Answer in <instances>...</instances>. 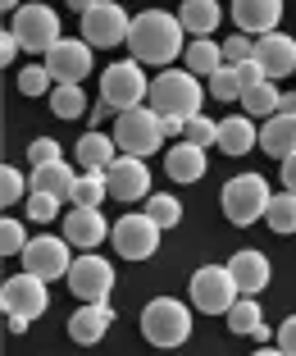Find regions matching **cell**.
<instances>
[{
	"mask_svg": "<svg viewBox=\"0 0 296 356\" xmlns=\"http://www.w3.org/2000/svg\"><path fill=\"white\" fill-rule=\"evenodd\" d=\"M146 210L159 220V229H173V224L182 220V201H178V197H169V192H155V197L146 201Z\"/></svg>",
	"mask_w": 296,
	"mask_h": 356,
	"instance_id": "cell-34",
	"label": "cell"
},
{
	"mask_svg": "<svg viewBox=\"0 0 296 356\" xmlns=\"http://www.w3.org/2000/svg\"><path fill=\"white\" fill-rule=\"evenodd\" d=\"M265 220H269L274 233H296V192H278V197H269Z\"/></svg>",
	"mask_w": 296,
	"mask_h": 356,
	"instance_id": "cell-32",
	"label": "cell"
},
{
	"mask_svg": "<svg viewBox=\"0 0 296 356\" xmlns=\"http://www.w3.org/2000/svg\"><path fill=\"white\" fill-rule=\"evenodd\" d=\"M178 19L191 37H214V28L223 23V10H219V0H182Z\"/></svg>",
	"mask_w": 296,
	"mask_h": 356,
	"instance_id": "cell-25",
	"label": "cell"
},
{
	"mask_svg": "<svg viewBox=\"0 0 296 356\" xmlns=\"http://www.w3.org/2000/svg\"><path fill=\"white\" fill-rule=\"evenodd\" d=\"M233 69H237V83H242V92H246V87H255V83H265V69H260V64H255V60H242V64H233Z\"/></svg>",
	"mask_w": 296,
	"mask_h": 356,
	"instance_id": "cell-43",
	"label": "cell"
},
{
	"mask_svg": "<svg viewBox=\"0 0 296 356\" xmlns=\"http://www.w3.org/2000/svg\"><path fill=\"white\" fill-rule=\"evenodd\" d=\"M260 142V128H255V119L251 115H228L219 124V142L214 147L223 151V156H246V151Z\"/></svg>",
	"mask_w": 296,
	"mask_h": 356,
	"instance_id": "cell-22",
	"label": "cell"
},
{
	"mask_svg": "<svg viewBox=\"0 0 296 356\" xmlns=\"http://www.w3.org/2000/svg\"><path fill=\"white\" fill-rule=\"evenodd\" d=\"M28 188H32V183H23V174H19V169H10V165L0 169V201H5V206H10V201H19Z\"/></svg>",
	"mask_w": 296,
	"mask_h": 356,
	"instance_id": "cell-40",
	"label": "cell"
},
{
	"mask_svg": "<svg viewBox=\"0 0 296 356\" xmlns=\"http://www.w3.org/2000/svg\"><path fill=\"white\" fill-rule=\"evenodd\" d=\"M114 137H119V151L128 156H155L164 147V124H159V110L155 105H137V110H123L114 119Z\"/></svg>",
	"mask_w": 296,
	"mask_h": 356,
	"instance_id": "cell-5",
	"label": "cell"
},
{
	"mask_svg": "<svg viewBox=\"0 0 296 356\" xmlns=\"http://www.w3.org/2000/svg\"><path fill=\"white\" fill-rule=\"evenodd\" d=\"M210 96H219V101H242V83H237L233 64H219L210 74Z\"/></svg>",
	"mask_w": 296,
	"mask_h": 356,
	"instance_id": "cell-33",
	"label": "cell"
},
{
	"mask_svg": "<svg viewBox=\"0 0 296 356\" xmlns=\"http://www.w3.org/2000/svg\"><path fill=\"white\" fill-rule=\"evenodd\" d=\"M223 64V42H210V37H196V42L187 46V69L196 78H210L214 69Z\"/></svg>",
	"mask_w": 296,
	"mask_h": 356,
	"instance_id": "cell-29",
	"label": "cell"
},
{
	"mask_svg": "<svg viewBox=\"0 0 296 356\" xmlns=\"http://www.w3.org/2000/svg\"><path fill=\"white\" fill-rule=\"evenodd\" d=\"M191 306L201 315H228V306L242 297V288H237L233 270L228 265H205V270L191 274Z\"/></svg>",
	"mask_w": 296,
	"mask_h": 356,
	"instance_id": "cell-6",
	"label": "cell"
},
{
	"mask_svg": "<svg viewBox=\"0 0 296 356\" xmlns=\"http://www.w3.org/2000/svg\"><path fill=\"white\" fill-rule=\"evenodd\" d=\"M64 238L73 242L78 252H96L101 242L110 238V224L101 215V206H73L64 215Z\"/></svg>",
	"mask_w": 296,
	"mask_h": 356,
	"instance_id": "cell-16",
	"label": "cell"
},
{
	"mask_svg": "<svg viewBox=\"0 0 296 356\" xmlns=\"http://www.w3.org/2000/svg\"><path fill=\"white\" fill-rule=\"evenodd\" d=\"M128 32H132V19H128V10L119 0H101V5H92L82 14V37L92 46H119L128 42Z\"/></svg>",
	"mask_w": 296,
	"mask_h": 356,
	"instance_id": "cell-12",
	"label": "cell"
},
{
	"mask_svg": "<svg viewBox=\"0 0 296 356\" xmlns=\"http://www.w3.org/2000/svg\"><path fill=\"white\" fill-rule=\"evenodd\" d=\"M64 5H73L78 14H87V10H92V5H101V0H64Z\"/></svg>",
	"mask_w": 296,
	"mask_h": 356,
	"instance_id": "cell-49",
	"label": "cell"
},
{
	"mask_svg": "<svg viewBox=\"0 0 296 356\" xmlns=\"http://www.w3.org/2000/svg\"><path fill=\"white\" fill-rule=\"evenodd\" d=\"M255 64L265 69L269 78H287L296 74V37H287V32H265L260 42H255Z\"/></svg>",
	"mask_w": 296,
	"mask_h": 356,
	"instance_id": "cell-17",
	"label": "cell"
},
{
	"mask_svg": "<svg viewBox=\"0 0 296 356\" xmlns=\"http://www.w3.org/2000/svg\"><path fill=\"white\" fill-rule=\"evenodd\" d=\"M14 37L23 42V51H51L60 42V14L51 5H19L14 10Z\"/></svg>",
	"mask_w": 296,
	"mask_h": 356,
	"instance_id": "cell-11",
	"label": "cell"
},
{
	"mask_svg": "<svg viewBox=\"0 0 296 356\" xmlns=\"http://www.w3.org/2000/svg\"><path fill=\"white\" fill-rule=\"evenodd\" d=\"M5 320H10V334H14V338H19V334H28V325H32L28 315H5Z\"/></svg>",
	"mask_w": 296,
	"mask_h": 356,
	"instance_id": "cell-47",
	"label": "cell"
},
{
	"mask_svg": "<svg viewBox=\"0 0 296 356\" xmlns=\"http://www.w3.org/2000/svg\"><path fill=\"white\" fill-rule=\"evenodd\" d=\"M159 220L155 215H123V220L110 229V238H114V252L123 256V261H146V256H155L159 247Z\"/></svg>",
	"mask_w": 296,
	"mask_h": 356,
	"instance_id": "cell-9",
	"label": "cell"
},
{
	"mask_svg": "<svg viewBox=\"0 0 296 356\" xmlns=\"http://www.w3.org/2000/svg\"><path fill=\"white\" fill-rule=\"evenodd\" d=\"M69 247L73 242L69 238H51V233H42V238H28V247H23V270H32L37 279H69V265H73V256H69Z\"/></svg>",
	"mask_w": 296,
	"mask_h": 356,
	"instance_id": "cell-10",
	"label": "cell"
},
{
	"mask_svg": "<svg viewBox=\"0 0 296 356\" xmlns=\"http://www.w3.org/2000/svg\"><path fill=\"white\" fill-rule=\"evenodd\" d=\"M260 147H265V156H292L296 151V115H274L265 119V128H260Z\"/></svg>",
	"mask_w": 296,
	"mask_h": 356,
	"instance_id": "cell-26",
	"label": "cell"
},
{
	"mask_svg": "<svg viewBox=\"0 0 296 356\" xmlns=\"http://www.w3.org/2000/svg\"><path fill=\"white\" fill-rule=\"evenodd\" d=\"M278 87H274V78H265V83H255V87H246L242 92V110L246 115H278Z\"/></svg>",
	"mask_w": 296,
	"mask_h": 356,
	"instance_id": "cell-31",
	"label": "cell"
},
{
	"mask_svg": "<svg viewBox=\"0 0 296 356\" xmlns=\"http://www.w3.org/2000/svg\"><path fill=\"white\" fill-rule=\"evenodd\" d=\"M283 188L296 192V151H292V156H283Z\"/></svg>",
	"mask_w": 296,
	"mask_h": 356,
	"instance_id": "cell-46",
	"label": "cell"
},
{
	"mask_svg": "<svg viewBox=\"0 0 296 356\" xmlns=\"http://www.w3.org/2000/svg\"><path fill=\"white\" fill-rule=\"evenodd\" d=\"M164 169H169L173 183H196V178H205V147H196V142L182 137L173 151H164Z\"/></svg>",
	"mask_w": 296,
	"mask_h": 356,
	"instance_id": "cell-21",
	"label": "cell"
},
{
	"mask_svg": "<svg viewBox=\"0 0 296 356\" xmlns=\"http://www.w3.org/2000/svg\"><path fill=\"white\" fill-rule=\"evenodd\" d=\"M28 160H32V169H37V165H51V160H60V142H55V137H37V142L28 147Z\"/></svg>",
	"mask_w": 296,
	"mask_h": 356,
	"instance_id": "cell-41",
	"label": "cell"
},
{
	"mask_svg": "<svg viewBox=\"0 0 296 356\" xmlns=\"http://www.w3.org/2000/svg\"><path fill=\"white\" fill-rule=\"evenodd\" d=\"M87 119H92V128H101V124H110V119H119V110L105 101V96H101V105H92V110H87Z\"/></svg>",
	"mask_w": 296,
	"mask_h": 356,
	"instance_id": "cell-44",
	"label": "cell"
},
{
	"mask_svg": "<svg viewBox=\"0 0 296 356\" xmlns=\"http://www.w3.org/2000/svg\"><path fill=\"white\" fill-rule=\"evenodd\" d=\"M228 270H233V279H237V288H242V293H265L269 288V256L265 252H255V247H242V252L233 256V261H228Z\"/></svg>",
	"mask_w": 296,
	"mask_h": 356,
	"instance_id": "cell-20",
	"label": "cell"
},
{
	"mask_svg": "<svg viewBox=\"0 0 296 356\" xmlns=\"http://www.w3.org/2000/svg\"><path fill=\"white\" fill-rule=\"evenodd\" d=\"M110 197V183H105V169H82L73 183V206H101V201Z\"/></svg>",
	"mask_w": 296,
	"mask_h": 356,
	"instance_id": "cell-30",
	"label": "cell"
},
{
	"mask_svg": "<svg viewBox=\"0 0 296 356\" xmlns=\"http://www.w3.org/2000/svg\"><path fill=\"white\" fill-rule=\"evenodd\" d=\"M269 197L274 192H269L265 174H237L223 183V215H228V224L246 229V224H255L269 210Z\"/></svg>",
	"mask_w": 296,
	"mask_h": 356,
	"instance_id": "cell-4",
	"label": "cell"
},
{
	"mask_svg": "<svg viewBox=\"0 0 296 356\" xmlns=\"http://www.w3.org/2000/svg\"><path fill=\"white\" fill-rule=\"evenodd\" d=\"M105 183H110V197L114 201H141L150 188V174H146V156H114V165L105 169Z\"/></svg>",
	"mask_w": 296,
	"mask_h": 356,
	"instance_id": "cell-15",
	"label": "cell"
},
{
	"mask_svg": "<svg viewBox=\"0 0 296 356\" xmlns=\"http://www.w3.org/2000/svg\"><path fill=\"white\" fill-rule=\"evenodd\" d=\"M201 83H196V74L191 69H159L155 78H150V105H155L159 115H201Z\"/></svg>",
	"mask_w": 296,
	"mask_h": 356,
	"instance_id": "cell-2",
	"label": "cell"
},
{
	"mask_svg": "<svg viewBox=\"0 0 296 356\" xmlns=\"http://www.w3.org/2000/svg\"><path fill=\"white\" fill-rule=\"evenodd\" d=\"M274 338H278V352H283V356H296V315H287Z\"/></svg>",
	"mask_w": 296,
	"mask_h": 356,
	"instance_id": "cell-42",
	"label": "cell"
},
{
	"mask_svg": "<svg viewBox=\"0 0 296 356\" xmlns=\"http://www.w3.org/2000/svg\"><path fill=\"white\" fill-rule=\"evenodd\" d=\"M55 78H51V69L46 64H32V69H23L19 74V92L23 96H46V87H51Z\"/></svg>",
	"mask_w": 296,
	"mask_h": 356,
	"instance_id": "cell-39",
	"label": "cell"
},
{
	"mask_svg": "<svg viewBox=\"0 0 296 356\" xmlns=\"http://www.w3.org/2000/svg\"><path fill=\"white\" fill-rule=\"evenodd\" d=\"M141 338L155 347H182L191 338V311L178 297H155L141 311Z\"/></svg>",
	"mask_w": 296,
	"mask_h": 356,
	"instance_id": "cell-3",
	"label": "cell"
},
{
	"mask_svg": "<svg viewBox=\"0 0 296 356\" xmlns=\"http://www.w3.org/2000/svg\"><path fill=\"white\" fill-rule=\"evenodd\" d=\"M101 96L114 105L119 115L123 110H137L141 101H150V78L141 74V60H119L101 74Z\"/></svg>",
	"mask_w": 296,
	"mask_h": 356,
	"instance_id": "cell-7",
	"label": "cell"
},
{
	"mask_svg": "<svg viewBox=\"0 0 296 356\" xmlns=\"http://www.w3.org/2000/svg\"><path fill=\"white\" fill-rule=\"evenodd\" d=\"M0 5H5V10H19V5H23V0H0Z\"/></svg>",
	"mask_w": 296,
	"mask_h": 356,
	"instance_id": "cell-50",
	"label": "cell"
},
{
	"mask_svg": "<svg viewBox=\"0 0 296 356\" xmlns=\"http://www.w3.org/2000/svg\"><path fill=\"white\" fill-rule=\"evenodd\" d=\"M278 115H296V92H283V96H278Z\"/></svg>",
	"mask_w": 296,
	"mask_h": 356,
	"instance_id": "cell-48",
	"label": "cell"
},
{
	"mask_svg": "<svg viewBox=\"0 0 296 356\" xmlns=\"http://www.w3.org/2000/svg\"><path fill=\"white\" fill-rule=\"evenodd\" d=\"M23 247H28V229L5 215V224H0V252L5 256H23Z\"/></svg>",
	"mask_w": 296,
	"mask_h": 356,
	"instance_id": "cell-36",
	"label": "cell"
},
{
	"mask_svg": "<svg viewBox=\"0 0 296 356\" xmlns=\"http://www.w3.org/2000/svg\"><path fill=\"white\" fill-rule=\"evenodd\" d=\"M182 19L178 14H164V10H141L137 19H132V32H128V51H132V60L141 64H173L182 51Z\"/></svg>",
	"mask_w": 296,
	"mask_h": 356,
	"instance_id": "cell-1",
	"label": "cell"
},
{
	"mask_svg": "<svg viewBox=\"0 0 296 356\" xmlns=\"http://www.w3.org/2000/svg\"><path fill=\"white\" fill-rule=\"evenodd\" d=\"M114 325V306L110 302H78V311L69 315V338L82 347L101 343L105 338V329Z\"/></svg>",
	"mask_w": 296,
	"mask_h": 356,
	"instance_id": "cell-18",
	"label": "cell"
},
{
	"mask_svg": "<svg viewBox=\"0 0 296 356\" xmlns=\"http://www.w3.org/2000/svg\"><path fill=\"white\" fill-rule=\"evenodd\" d=\"M0 306H5V315H28V320L46 315V306H51L46 279H37L32 270H23V274H14V279H5V288H0Z\"/></svg>",
	"mask_w": 296,
	"mask_h": 356,
	"instance_id": "cell-13",
	"label": "cell"
},
{
	"mask_svg": "<svg viewBox=\"0 0 296 356\" xmlns=\"http://www.w3.org/2000/svg\"><path fill=\"white\" fill-rule=\"evenodd\" d=\"M242 60H255V42H251V32L237 28L228 42H223V64H242Z\"/></svg>",
	"mask_w": 296,
	"mask_h": 356,
	"instance_id": "cell-37",
	"label": "cell"
},
{
	"mask_svg": "<svg viewBox=\"0 0 296 356\" xmlns=\"http://www.w3.org/2000/svg\"><path fill=\"white\" fill-rule=\"evenodd\" d=\"M19 37H14V32H5V37H0V64H5V69H10V60H14V55H19Z\"/></svg>",
	"mask_w": 296,
	"mask_h": 356,
	"instance_id": "cell-45",
	"label": "cell"
},
{
	"mask_svg": "<svg viewBox=\"0 0 296 356\" xmlns=\"http://www.w3.org/2000/svg\"><path fill=\"white\" fill-rule=\"evenodd\" d=\"M283 19V0H233V23L251 37H265Z\"/></svg>",
	"mask_w": 296,
	"mask_h": 356,
	"instance_id": "cell-19",
	"label": "cell"
},
{
	"mask_svg": "<svg viewBox=\"0 0 296 356\" xmlns=\"http://www.w3.org/2000/svg\"><path fill=\"white\" fill-rule=\"evenodd\" d=\"M55 210H60V197H51V192H37V188H32V197H28V220H32V224H51V220H55Z\"/></svg>",
	"mask_w": 296,
	"mask_h": 356,
	"instance_id": "cell-38",
	"label": "cell"
},
{
	"mask_svg": "<svg viewBox=\"0 0 296 356\" xmlns=\"http://www.w3.org/2000/svg\"><path fill=\"white\" fill-rule=\"evenodd\" d=\"M73 151H78V165H82V169H110V165H114V156H119V137L92 128L87 137H78Z\"/></svg>",
	"mask_w": 296,
	"mask_h": 356,
	"instance_id": "cell-23",
	"label": "cell"
},
{
	"mask_svg": "<svg viewBox=\"0 0 296 356\" xmlns=\"http://www.w3.org/2000/svg\"><path fill=\"white\" fill-rule=\"evenodd\" d=\"M46 69L55 83H82L92 74V42L87 37H60L46 51Z\"/></svg>",
	"mask_w": 296,
	"mask_h": 356,
	"instance_id": "cell-14",
	"label": "cell"
},
{
	"mask_svg": "<svg viewBox=\"0 0 296 356\" xmlns=\"http://www.w3.org/2000/svg\"><path fill=\"white\" fill-rule=\"evenodd\" d=\"M73 165H64V160H51V165H37V174H32V188L37 192H51V197H73Z\"/></svg>",
	"mask_w": 296,
	"mask_h": 356,
	"instance_id": "cell-27",
	"label": "cell"
},
{
	"mask_svg": "<svg viewBox=\"0 0 296 356\" xmlns=\"http://www.w3.org/2000/svg\"><path fill=\"white\" fill-rule=\"evenodd\" d=\"M182 137L210 151L214 142H219V124H214V119H205V115H191V119H187V128H182Z\"/></svg>",
	"mask_w": 296,
	"mask_h": 356,
	"instance_id": "cell-35",
	"label": "cell"
},
{
	"mask_svg": "<svg viewBox=\"0 0 296 356\" xmlns=\"http://www.w3.org/2000/svg\"><path fill=\"white\" fill-rule=\"evenodd\" d=\"M51 115L55 119H82L87 115L82 83H55L51 87Z\"/></svg>",
	"mask_w": 296,
	"mask_h": 356,
	"instance_id": "cell-28",
	"label": "cell"
},
{
	"mask_svg": "<svg viewBox=\"0 0 296 356\" xmlns=\"http://www.w3.org/2000/svg\"><path fill=\"white\" fill-rule=\"evenodd\" d=\"M228 334H242V338H260L265 343V315H260V302L251 293H242L233 306H228Z\"/></svg>",
	"mask_w": 296,
	"mask_h": 356,
	"instance_id": "cell-24",
	"label": "cell"
},
{
	"mask_svg": "<svg viewBox=\"0 0 296 356\" xmlns=\"http://www.w3.org/2000/svg\"><path fill=\"white\" fill-rule=\"evenodd\" d=\"M110 288H114V265L105 256H96V252L73 256V265H69V293L78 302H110Z\"/></svg>",
	"mask_w": 296,
	"mask_h": 356,
	"instance_id": "cell-8",
	"label": "cell"
}]
</instances>
